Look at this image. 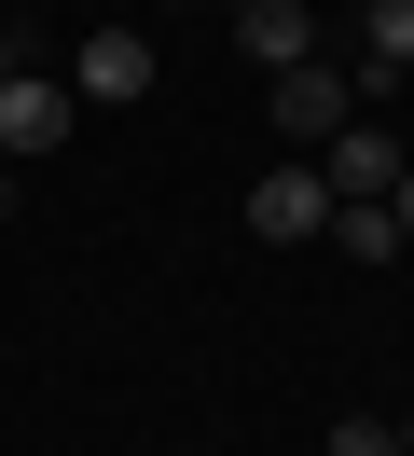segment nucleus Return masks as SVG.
Here are the masks:
<instances>
[{
  "label": "nucleus",
  "mask_w": 414,
  "mask_h": 456,
  "mask_svg": "<svg viewBox=\"0 0 414 456\" xmlns=\"http://www.w3.org/2000/svg\"><path fill=\"white\" fill-rule=\"evenodd\" d=\"M263 125L290 152H331L359 125V69H331V56H290V69H263Z\"/></svg>",
  "instance_id": "nucleus-1"
},
{
  "label": "nucleus",
  "mask_w": 414,
  "mask_h": 456,
  "mask_svg": "<svg viewBox=\"0 0 414 456\" xmlns=\"http://www.w3.org/2000/svg\"><path fill=\"white\" fill-rule=\"evenodd\" d=\"M69 125H83V97L55 84V69H14V84H0V167H42Z\"/></svg>",
  "instance_id": "nucleus-2"
},
{
  "label": "nucleus",
  "mask_w": 414,
  "mask_h": 456,
  "mask_svg": "<svg viewBox=\"0 0 414 456\" xmlns=\"http://www.w3.org/2000/svg\"><path fill=\"white\" fill-rule=\"evenodd\" d=\"M318 222H331V180H318V152H290V167H263V180H248V235H263V249H304Z\"/></svg>",
  "instance_id": "nucleus-3"
},
{
  "label": "nucleus",
  "mask_w": 414,
  "mask_h": 456,
  "mask_svg": "<svg viewBox=\"0 0 414 456\" xmlns=\"http://www.w3.org/2000/svg\"><path fill=\"white\" fill-rule=\"evenodd\" d=\"M69 97H83V111H125V97H152V42H138V28H83Z\"/></svg>",
  "instance_id": "nucleus-4"
},
{
  "label": "nucleus",
  "mask_w": 414,
  "mask_h": 456,
  "mask_svg": "<svg viewBox=\"0 0 414 456\" xmlns=\"http://www.w3.org/2000/svg\"><path fill=\"white\" fill-rule=\"evenodd\" d=\"M401 167H414V152H401V125H373V111H359L345 139L318 152V180H331V194H401Z\"/></svg>",
  "instance_id": "nucleus-5"
},
{
  "label": "nucleus",
  "mask_w": 414,
  "mask_h": 456,
  "mask_svg": "<svg viewBox=\"0 0 414 456\" xmlns=\"http://www.w3.org/2000/svg\"><path fill=\"white\" fill-rule=\"evenodd\" d=\"M414 69V0H359V111Z\"/></svg>",
  "instance_id": "nucleus-6"
},
{
  "label": "nucleus",
  "mask_w": 414,
  "mask_h": 456,
  "mask_svg": "<svg viewBox=\"0 0 414 456\" xmlns=\"http://www.w3.org/2000/svg\"><path fill=\"white\" fill-rule=\"evenodd\" d=\"M235 42H248V69H290V56H318V14L304 0H235Z\"/></svg>",
  "instance_id": "nucleus-7"
},
{
  "label": "nucleus",
  "mask_w": 414,
  "mask_h": 456,
  "mask_svg": "<svg viewBox=\"0 0 414 456\" xmlns=\"http://www.w3.org/2000/svg\"><path fill=\"white\" fill-rule=\"evenodd\" d=\"M318 235H331L345 263H401V249H414V235H401V208H386V194H331V222H318Z\"/></svg>",
  "instance_id": "nucleus-8"
},
{
  "label": "nucleus",
  "mask_w": 414,
  "mask_h": 456,
  "mask_svg": "<svg viewBox=\"0 0 414 456\" xmlns=\"http://www.w3.org/2000/svg\"><path fill=\"white\" fill-rule=\"evenodd\" d=\"M331 456H401V428H386V415H345V428H331Z\"/></svg>",
  "instance_id": "nucleus-9"
},
{
  "label": "nucleus",
  "mask_w": 414,
  "mask_h": 456,
  "mask_svg": "<svg viewBox=\"0 0 414 456\" xmlns=\"http://www.w3.org/2000/svg\"><path fill=\"white\" fill-rule=\"evenodd\" d=\"M14 69H28V42H14V28H0V84H14Z\"/></svg>",
  "instance_id": "nucleus-10"
},
{
  "label": "nucleus",
  "mask_w": 414,
  "mask_h": 456,
  "mask_svg": "<svg viewBox=\"0 0 414 456\" xmlns=\"http://www.w3.org/2000/svg\"><path fill=\"white\" fill-rule=\"evenodd\" d=\"M386 208H401V235H414V167H401V194H386Z\"/></svg>",
  "instance_id": "nucleus-11"
},
{
  "label": "nucleus",
  "mask_w": 414,
  "mask_h": 456,
  "mask_svg": "<svg viewBox=\"0 0 414 456\" xmlns=\"http://www.w3.org/2000/svg\"><path fill=\"white\" fill-rule=\"evenodd\" d=\"M401 456H414V415H401Z\"/></svg>",
  "instance_id": "nucleus-12"
}]
</instances>
